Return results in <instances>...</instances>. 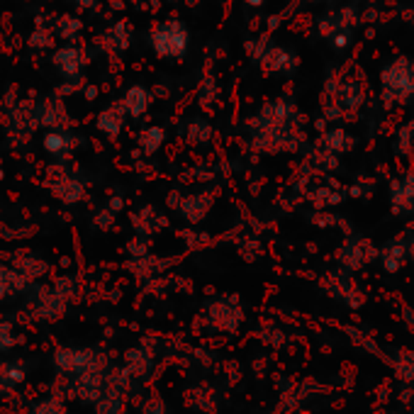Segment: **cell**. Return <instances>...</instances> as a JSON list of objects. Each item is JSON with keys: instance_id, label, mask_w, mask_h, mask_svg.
<instances>
[{"instance_id": "14", "label": "cell", "mask_w": 414, "mask_h": 414, "mask_svg": "<svg viewBox=\"0 0 414 414\" xmlns=\"http://www.w3.org/2000/svg\"><path fill=\"white\" fill-rule=\"evenodd\" d=\"M76 146V137H71L68 132H61V130H52L44 135V149L49 151L52 156H66L68 151Z\"/></svg>"}, {"instance_id": "29", "label": "cell", "mask_w": 414, "mask_h": 414, "mask_svg": "<svg viewBox=\"0 0 414 414\" xmlns=\"http://www.w3.org/2000/svg\"><path fill=\"white\" fill-rule=\"evenodd\" d=\"M246 5H249V8H261V5L266 3V0H244Z\"/></svg>"}, {"instance_id": "23", "label": "cell", "mask_w": 414, "mask_h": 414, "mask_svg": "<svg viewBox=\"0 0 414 414\" xmlns=\"http://www.w3.org/2000/svg\"><path fill=\"white\" fill-rule=\"evenodd\" d=\"M49 34L47 32H37V34H32V37H29V44H32V47H49Z\"/></svg>"}, {"instance_id": "3", "label": "cell", "mask_w": 414, "mask_h": 414, "mask_svg": "<svg viewBox=\"0 0 414 414\" xmlns=\"http://www.w3.org/2000/svg\"><path fill=\"white\" fill-rule=\"evenodd\" d=\"M381 98L385 105H407L414 100V59L400 56L383 68Z\"/></svg>"}, {"instance_id": "7", "label": "cell", "mask_w": 414, "mask_h": 414, "mask_svg": "<svg viewBox=\"0 0 414 414\" xmlns=\"http://www.w3.org/2000/svg\"><path fill=\"white\" fill-rule=\"evenodd\" d=\"M259 63H263V68L268 73H290L298 68V54L280 47V44H268V49H266Z\"/></svg>"}, {"instance_id": "17", "label": "cell", "mask_w": 414, "mask_h": 414, "mask_svg": "<svg viewBox=\"0 0 414 414\" xmlns=\"http://www.w3.org/2000/svg\"><path fill=\"white\" fill-rule=\"evenodd\" d=\"M164 139H166L164 127L151 125V127H146V130H141V135H139V149L144 151L146 156H151V154H156L161 146H164Z\"/></svg>"}, {"instance_id": "22", "label": "cell", "mask_w": 414, "mask_h": 414, "mask_svg": "<svg viewBox=\"0 0 414 414\" xmlns=\"http://www.w3.org/2000/svg\"><path fill=\"white\" fill-rule=\"evenodd\" d=\"M95 224L100 227V229H110V227L115 224V212H112L110 207L100 210V212L95 215Z\"/></svg>"}, {"instance_id": "1", "label": "cell", "mask_w": 414, "mask_h": 414, "mask_svg": "<svg viewBox=\"0 0 414 414\" xmlns=\"http://www.w3.org/2000/svg\"><path fill=\"white\" fill-rule=\"evenodd\" d=\"M251 144L259 151H293L300 144V115L298 107L290 105L285 98L268 100L249 122Z\"/></svg>"}, {"instance_id": "13", "label": "cell", "mask_w": 414, "mask_h": 414, "mask_svg": "<svg viewBox=\"0 0 414 414\" xmlns=\"http://www.w3.org/2000/svg\"><path fill=\"white\" fill-rule=\"evenodd\" d=\"M125 117H127L125 107L112 105V107H107V110H102L100 115H98L95 125H98V130H100L102 135L110 137V139H115V137H120L122 127H125Z\"/></svg>"}, {"instance_id": "21", "label": "cell", "mask_w": 414, "mask_h": 414, "mask_svg": "<svg viewBox=\"0 0 414 414\" xmlns=\"http://www.w3.org/2000/svg\"><path fill=\"white\" fill-rule=\"evenodd\" d=\"M329 44H332V49H337V52H344V49L351 47L353 42V29L351 27H342V29H334L332 34H329Z\"/></svg>"}, {"instance_id": "26", "label": "cell", "mask_w": 414, "mask_h": 414, "mask_svg": "<svg viewBox=\"0 0 414 414\" xmlns=\"http://www.w3.org/2000/svg\"><path fill=\"white\" fill-rule=\"evenodd\" d=\"M107 207H110L112 212H120V210H122V200H120V198H112L110 205H107Z\"/></svg>"}, {"instance_id": "9", "label": "cell", "mask_w": 414, "mask_h": 414, "mask_svg": "<svg viewBox=\"0 0 414 414\" xmlns=\"http://www.w3.org/2000/svg\"><path fill=\"white\" fill-rule=\"evenodd\" d=\"M378 259H381L383 268H385L388 273H397V270L407 263V259H410V244H407L405 239L388 241V244L378 251Z\"/></svg>"}, {"instance_id": "18", "label": "cell", "mask_w": 414, "mask_h": 414, "mask_svg": "<svg viewBox=\"0 0 414 414\" xmlns=\"http://www.w3.org/2000/svg\"><path fill=\"white\" fill-rule=\"evenodd\" d=\"M54 190H56L59 200H63V203H78L83 198V185L73 178H63L61 185H56Z\"/></svg>"}, {"instance_id": "5", "label": "cell", "mask_w": 414, "mask_h": 414, "mask_svg": "<svg viewBox=\"0 0 414 414\" xmlns=\"http://www.w3.org/2000/svg\"><path fill=\"white\" fill-rule=\"evenodd\" d=\"M378 256L376 246H371V241L363 239V236H348L344 241V246L339 249V263L346 270H358L373 261Z\"/></svg>"}, {"instance_id": "32", "label": "cell", "mask_w": 414, "mask_h": 414, "mask_svg": "<svg viewBox=\"0 0 414 414\" xmlns=\"http://www.w3.org/2000/svg\"><path fill=\"white\" fill-rule=\"evenodd\" d=\"M412 125H414V120H412Z\"/></svg>"}, {"instance_id": "11", "label": "cell", "mask_w": 414, "mask_h": 414, "mask_svg": "<svg viewBox=\"0 0 414 414\" xmlns=\"http://www.w3.org/2000/svg\"><path fill=\"white\" fill-rule=\"evenodd\" d=\"M176 210H178L188 222H203L207 212L212 210V195L210 193H190V195H185V198H181V203Z\"/></svg>"}, {"instance_id": "27", "label": "cell", "mask_w": 414, "mask_h": 414, "mask_svg": "<svg viewBox=\"0 0 414 414\" xmlns=\"http://www.w3.org/2000/svg\"><path fill=\"white\" fill-rule=\"evenodd\" d=\"M95 95H98V88L95 86H86V98H88V100H93Z\"/></svg>"}, {"instance_id": "28", "label": "cell", "mask_w": 414, "mask_h": 414, "mask_svg": "<svg viewBox=\"0 0 414 414\" xmlns=\"http://www.w3.org/2000/svg\"><path fill=\"white\" fill-rule=\"evenodd\" d=\"M405 319H407V324H410V327H414V309L405 307Z\"/></svg>"}, {"instance_id": "20", "label": "cell", "mask_w": 414, "mask_h": 414, "mask_svg": "<svg viewBox=\"0 0 414 414\" xmlns=\"http://www.w3.org/2000/svg\"><path fill=\"white\" fill-rule=\"evenodd\" d=\"M81 20L78 17H71V15H63V17H59L56 22V34L61 39H73L78 32H81Z\"/></svg>"}, {"instance_id": "30", "label": "cell", "mask_w": 414, "mask_h": 414, "mask_svg": "<svg viewBox=\"0 0 414 414\" xmlns=\"http://www.w3.org/2000/svg\"><path fill=\"white\" fill-rule=\"evenodd\" d=\"M3 176H5V171H3V159H0V181H3Z\"/></svg>"}, {"instance_id": "2", "label": "cell", "mask_w": 414, "mask_h": 414, "mask_svg": "<svg viewBox=\"0 0 414 414\" xmlns=\"http://www.w3.org/2000/svg\"><path fill=\"white\" fill-rule=\"evenodd\" d=\"M366 100V86L358 76H344L329 81L322 95V110L329 122H346L358 115Z\"/></svg>"}, {"instance_id": "12", "label": "cell", "mask_w": 414, "mask_h": 414, "mask_svg": "<svg viewBox=\"0 0 414 414\" xmlns=\"http://www.w3.org/2000/svg\"><path fill=\"white\" fill-rule=\"evenodd\" d=\"M210 314L215 319V324L220 329H227V332H234L241 324V309L234 305V300H220V302L210 305Z\"/></svg>"}, {"instance_id": "24", "label": "cell", "mask_w": 414, "mask_h": 414, "mask_svg": "<svg viewBox=\"0 0 414 414\" xmlns=\"http://www.w3.org/2000/svg\"><path fill=\"white\" fill-rule=\"evenodd\" d=\"M71 3H76L78 8H83V10H91L98 5V0H71Z\"/></svg>"}, {"instance_id": "19", "label": "cell", "mask_w": 414, "mask_h": 414, "mask_svg": "<svg viewBox=\"0 0 414 414\" xmlns=\"http://www.w3.org/2000/svg\"><path fill=\"white\" fill-rule=\"evenodd\" d=\"M105 39H110V44L115 49H127V44H130V39H132V29L127 27L125 22H117L112 29H107Z\"/></svg>"}, {"instance_id": "15", "label": "cell", "mask_w": 414, "mask_h": 414, "mask_svg": "<svg viewBox=\"0 0 414 414\" xmlns=\"http://www.w3.org/2000/svg\"><path fill=\"white\" fill-rule=\"evenodd\" d=\"M322 146L329 151V154L339 156V154H344V151L351 149L353 139L346 130H342V127H332V130H327L322 135Z\"/></svg>"}, {"instance_id": "6", "label": "cell", "mask_w": 414, "mask_h": 414, "mask_svg": "<svg viewBox=\"0 0 414 414\" xmlns=\"http://www.w3.org/2000/svg\"><path fill=\"white\" fill-rule=\"evenodd\" d=\"M54 66L59 68V73H61L63 78H68V81L73 78V81H76V78L81 76L83 66H86V54H83L76 44H66V47H61L54 54Z\"/></svg>"}, {"instance_id": "4", "label": "cell", "mask_w": 414, "mask_h": 414, "mask_svg": "<svg viewBox=\"0 0 414 414\" xmlns=\"http://www.w3.org/2000/svg\"><path fill=\"white\" fill-rule=\"evenodd\" d=\"M149 44L159 59H183L190 49V32L181 20L171 17L151 29Z\"/></svg>"}, {"instance_id": "8", "label": "cell", "mask_w": 414, "mask_h": 414, "mask_svg": "<svg viewBox=\"0 0 414 414\" xmlns=\"http://www.w3.org/2000/svg\"><path fill=\"white\" fill-rule=\"evenodd\" d=\"M390 205L397 215L414 210V171L395 178L390 183Z\"/></svg>"}, {"instance_id": "16", "label": "cell", "mask_w": 414, "mask_h": 414, "mask_svg": "<svg viewBox=\"0 0 414 414\" xmlns=\"http://www.w3.org/2000/svg\"><path fill=\"white\" fill-rule=\"evenodd\" d=\"M212 125L203 117H195V120L188 122V130H185V139L190 141L193 146H205L212 141Z\"/></svg>"}, {"instance_id": "25", "label": "cell", "mask_w": 414, "mask_h": 414, "mask_svg": "<svg viewBox=\"0 0 414 414\" xmlns=\"http://www.w3.org/2000/svg\"><path fill=\"white\" fill-rule=\"evenodd\" d=\"M146 414H164V407H161V402L154 400V407H146Z\"/></svg>"}, {"instance_id": "31", "label": "cell", "mask_w": 414, "mask_h": 414, "mask_svg": "<svg viewBox=\"0 0 414 414\" xmlns=\"http://www.w3.org/2000/svg\"><path fill=\"white\" fill-rule=\"evenodd\" d=\"M307 3H324V0H307Z\"/></svg>"}, {"instance_id": "10", "label": "cell", "mask_w": 414, "mask_h": 414, "mask_svg": "<svg viewBox=\"0 0 414 414\" xmlns=\"http://www.w3.org/2000/svg\"><path fill=\"white\" fill-rule=\"evenodd\" d=\"M151 100H154V95H151L149 88L132 86V88H127L125 98H122V107H125L127 117H135V120H139V117H144L146 110L151 107Z\"/></svg>"}]
</instances>
